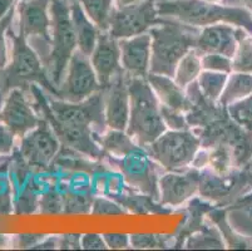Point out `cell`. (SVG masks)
<instances>
[{
	"instance_id": "cell-1",
	"label": "cell",
	"mask_w": 252,
	"mask_h": 251,
	"mask_svg": "<svg viewBox=\"0 0 252 251\" xmlns=\"http://www.w3.org/2000/svg\"><path fill=\"white\" fill-rule=\"evenodd\" d=\"M158 15L202 29L220 23L240 27L252 36V13L246 8L206 0H157Z\"/></svg>"
},
{
	"instance_id": "cell-2",
	"label": "cell",
	"mask_w": 252,
	"mask_h": 251,
	"mask_svg": "<svg viewBox=\"0 0 252 251\" xmlns=\"http://www.w3.org/2000/svg\"><path fill=\"white\" fill-rule=\"evenodd\" d=\"M152 61L151 72L173 78L176 67L183 55L196 47L201 29L175 19L161 18L151 28Z\"/></svg>"
},
{
	"instance_id": "cell-3",
	"label": "cell",
	"mask_w": 252,
	"mask_h": 251,
	"mask_svg": "<svg viewBox=\"0 0 252 251\" xmlns=\"http://www.w3.org/2000/svg\"><path fill=\"white\" fill-rule=\"evenodd\" d=\"M127 77L130 108L126 132L137 146L146 148L167 131L162 118L161 102L151 88L147 78Z\"/></svg>"
},
{
	"instance_id": "cell-4",
	"label": "cell",
	"mask_w": 252,
	"mask_h": 251,
	"mask_svg": "<svg viewBox=\"0 0 252 251\" xmlns=\"http://www.w3.org/2000/svg\"><path fill=\"white\" fill-rule=\"evenodd\" d=\"M49 11L50 53L44 68L57 89L65 75L72 55L78 49V43L70 15V0H50Z\"/></svg>"
},
{
	"instance_id": "cell-5",
	"label": "cell",
	"mask_w": 252,
	"mask_h": 251,
	"mask_svg": "<svg viewBox=\"0 0 252 251\" xmlns=\"http://www.w3.org/2000/svg\"><path fill=\"white\" fill-rule=\"evenodd\" d=\"M201 147V137L189 128L167 130L144 149L162 170L178 172L192 167V162Z\"/></svg>"
},
{
	"instance_id": "cell-6",
	"label": "cell",
	"mask_w": 252,
	"mask_h": 251,
	"mask_svg": "<svg viewBox=\"0 0 252 251\" xmlns=\"http://www.w3.org/2000/svg\"><path fill=\"white\" fill-rule=\"evenodd\" d=\"M50 0H19L15 4L19 17V34L32 40V47L42 45L39 57L43 64L47 63L50 53Z\"/></svg>"
},
{
	"instance_id": "cell-7",
	"label": "cell",
	"mask_w": 252,
	"mask_h": 251,
	"mask_svg": "<svg viewBox=\"0 0 252 251\" xmlns=\"http://www.w3.org/2000/svg\"><path fill=\"white\" fill-rule=\"evenodd\" d=\"M61 149V140L56 131L47 119L42 118L34 130L20 138L18 153L29 169L43 171L54 163Z\"/></svg>"
},
{
	"instance_id": "cell-8",
	"label": "cell",
	"mask_w": 252,
	"mask_h": 251,
	"mask_svg": "<svg viewBox=\"0 0 252 251\" xmlns=\"http://www.w3.org/2000/svg\"><path fill=\"white\" fill-rule=\"evenodd\" d=\"M102 88L92 67L91 58L77 49L70 58L67 72L54 97L65 102H82Z\"/></svg>"
},
{
	"instance_id": "cell-9",
	"label": "cell",
	"mask_w": 252,
	"mask_h": 251,
	"mask_svg": "<svg viewBox=\"0 0 252 251\" xmlns=\"http://www.w3.org/2000/svg\"><path fill=\"white\" fill-rule=\"evenodd\" d=\"M157 0H142L134 5L114 9L109 33L117 39L146 33L158 22Z\"/></svg>"
},
{
	"instance_id": "cell-10",
	"label": "cell",
	"mask_w": 252,
	"mask_h": 251,
	"mask_svg": "<svg viewBox=\"0 0 252 251\" xmlns=\"http://www.w3.org/2000/svg\"><path fill=\"white\" fill-rule=\"evenodd\" d=\"M112 162L118 166L130 186L143 191L153 199H159V191H158L159 179H157L155 171V166L157 165L148 156L146 149L138 146L125 157H112Z\"/></svg>"
},
{
	"instance_id": "cell-11",
	"label": "cell",
	"mask_w": 252,
	"mask_h": 251,
	"mask_svg": "<svg viewBox=\"0 0 252 251\" xmlns=\"http://www.w3.org/2000/svg\"><path fill=\"white\" fill-rule=\"evenodd\" d=\"M24 91L22 88L11 89L0 107V123L19 138L34 130L42 121Z\"/></svg>"
},
{
	"instance_id": "cell-12",
	"label": "cell",
	"mask_w": 252,
	"mask_h": 251,
	"mask_svg": "<svg viewBox=\"0 0 252 251\" xmlns=\"http://www.w3.org/2000/svg\"><path fill=\"white\" fill-rule=\"evenodd\" d=\"M202 170L193 167L178 172H167L158 179L159 202L164 206L178 207L193 197L201 185Z\"/></svg>"
},
{
	"instance_id": "cell-13",
	"label": "cell",
	"mask_w": 252,
	"mask_h": 251,
	"mask_svg": "<svg viewBox=\"0 0 252 251\" xmlns=\"http://www.w3.org/2000/svg\"><path fill=\"white\" fill-rule=\"evenodd\" d=\"M246 34L245 29L228 23L210 25L201 29L194 48L200 54L216 53L232 59L238 43Z\"/></svg>"
},
{
	"instance_id": "cell-14",
	"label": "cell",
	"mask_w": 252,
	"mask_h": 251,
	"mask_svg": "<svg viewBox=\"0 0 252 251\" xmlns=\"http://www.w3.org/2000/svg\"><path fill=\"white\" fill-rule=\"evenodd\" d=\"M121 49V64L129 77L147 78L152 61V36L150 32L118 39Z\"/></svg>"
},
{
	"instance_id": "cell-15",
	"label": "cell",
	"mask_w": 252,
	"mask_h": 251,
	"mask_svg": "<svg viewBox=\"0 0 252 251\" xmlns=\"http://www.w3.org/2000/svg\"><path fill=\"white\" fill-rule=\"evenodd\" d=\"M129 89L128 77L123 71L109 86L104 87V117L107 128L126 131L129 119Z\"/></svg>"
},
{
	"instance_id": "cell-16",
	"label": "cell",
	"mask_w": 252,
	"mask_h": 251,
	"mask_svg": "<svg viewBox=\"0 0 252 251\" xmlns=\"http://www.w3.org/2000/svg\"><path fill=\"white\" fill-rule=\"evenodd\" d=\"M89 58L103 88L109 86L112 80L123 72L119 41L109 32H100Z\"/></svg>"
},
{
	"instance_id": "cell-17",
	"label": "cell",
	"mask_w": 252,
	"mask_h": 251,
	"mask_svg": "<svg viewBox=\"0 0 252 251\" xmlns=\"http://www.w3.org/2000/svg\"><path fill=\"white\" fill-rule=\"evenodd\" d=\"M147 82L150 83L151 88L153 89L161 105L172 109L181 110L186 114L193 109V105L189 101L186 89L178 86L172 77L150 73L147 75Z\"/></svg>"
},
{
	"instance_id": "cell-18",
	"label": "cell",
	"mask_w": 252,
	"mask_h": 251,
	"mask_svg": "<svg viewBox=\"0 0 252 251\" xmlns=\"http://www.w3.org/2000/svg\"><path fill=\"white\" fill-rule=\"evenodd\" d=\"M70 15H72L75 36H77L78 49L91 57L92 52L97 44L100 31L95 27L94 23L89 19L78 0H70Z\"/></svg>"
},
{
	"instance_id": "cell-19",
	"label": "cell",
	"mask_w": 252,
	"mask_h": 251,
	"mask_svg": "<svg viewBox=\"0 0 252 251\" xmlns=\"http://www.w3.org/2000/svg\"><path fill=\"white\" fill-rule=\"evenodd\" d=\"M97 140L103 151L105 152V156H111V157H125L138 147L126 131L108 128L102 135H98Z\"/></svg>"
},
{
	"instance_id": "cell-20",
	"label": "cell",
	"mask_w": 252,
	"mask_h": 251,
	"mask_svg": "<svg viewBox=\"0 0 252 251\" xmlns=\"http://www.w3.org/2000/svg\"><path fill=\"white\" fill-rule=\"evenodd\" d=\"M202 71V55L198 53L196 48H193L186 53L180 63L177 64L173 79L178 86L186 89L189 84L196 82Z\"/></svg>"
},
{
	"instance_id": "cell-21",
	"label": "cell",
	"mask_w": 252,
	"mask_h": 251,
	"mask_svg": "<svg viewBox=\"0 0 252 251\" xmlns=\"http://www.w3.org/2000/svg\"><path fill=\"white\" fill-rule=\"evenodd\" d=\"M250 94H252V74L231 72L219 103L223 107H227L231 103L237 102Z\"/></svg>"
},
{
	"instance_id": "cell-22",
	"label": "cell",
	"mask_w": 252,
	"mask_h": 251,
	"mask_svg": "<svg viewBox=\"0 0 252 251\" xmlns=\"http://www.w3.org/2000/svg\"><path fill=\"white\" fill-rule=\"evenodd\" d=\"M89 19L100 32H108L113 11L114 0H78Z\"/></svg>"
},
{
	"instance_id": "cell-23",
	"label": "cell",
	"mask_w": 252,
	"mask_h": 251,
	"mask_svg": "<svg viewBox=\"0 0 252 251\" xmlns=\"http://www.w3.org/2000/svg\"><path fill=\"white\" fill-rule=\"evenodd\" d=\"M227 79L228 73L214 72V71L203 69L200 77L197 78L196 83L205 100L211 103H219Z\"/></svg>"
},
{
	"instance_id": "cell-24",
	"label": "cell",
	"mask_w": 252,
	"mask_h": 251,
	"mask_svg": "<svg viewBox=\"0 0 252 251\" xmlns=\"http://www.w3.org/2000/svg\"><path fill=\"white\" fill-rule=\"evenodd\" d=\"M226 110L236 124L252 133V94L228 105Z\"/></svg>"
},
{
	"instance_id": "cell-25",
	"label": "cell",
	"mask_w": 252,
	"mask_h": 251,
	"mask_svg": "<svg viewBox=\"0 0 252 251\" xmlns=\"http://www.w3.org/2000/svg\"><path fill=\"white\" fill-rule=\"evenodd\" d=\"M232 72L252 74V36L247 33L240 40L232 57Z\"/></svg>"
},
{
	"instance_id": "cell-26",
	"label": "cell",
	"mask_w": 252,
	"mask_h": 251,
	"mask_svg": "<svg viewBox=\"0 0 252 251\" xmlns=\"http://www.w3.org/2000/svg\"><path fill=\"white\" fill-rule=\"evenodd\" d=\"M15 5L0 19V71H3L9 63L8 57V45H6V36L8 32L10 29V25L13 23V19L15 17Z\"/></svg>"
},
{
	"instance_id": "cell-27",
	"label": "cell",
	"mask_w": 252,
	"mask_h": 251,
	"mask_svg": "<svg viewBox=\"0 0 252 251\" xmlns=\"http://www.w3.org/2000/svg\"><path fill=\"white\" fill-rule=\"evenodd\" d=\"M202 55V68L205 71H214V72L228 73L232 72V59L222 54L216 53H207Z\"/></svg>"
},
{
	"instance_id": "cell-28",
	"label": "cell",
	"mask_w": 252,
	"mask_h": 251,
	"mask_svg": "<svg viewBox=\"0 0 252 251\" xmlns=\"http://www.w3.org/2000/svg\"><path fill=\"white\" fill-rule=\"evenodd\" d=\"M161 110L162 118H163L167 130H189L191 128L189 119H187V114L181 110L172 109L163 105H161Z\"/></svg>"
},
{
	"instance_id": "cell-29",
	"label": "cell",
	"mask_w": 252,
	"mask_h": 251,
	"mask_svg": "<svg viewBox=\"0 0 252 251\" xmlns=\"http://www.w3.org/2000/svg\"><path fill=\"white\" fill-rule=\"evenodd\" d=\"M11 186L5 171L0 169V215H8L11 213Z\"/></svg>"
},
{
	"instance_id": "cell-30",
	"label": "cell",
	"mask_w": 252,
	"mask_h": 251,
	"mask_svg": "<svg viewBox=\"0 0 252 251\" xmlns=\"http://www.w3.org/2000/svg\"><path fill=\"white\" fill-rule=\"evenodd\" d=\"M39 207L43 214H58L62 213L64 207V199L57 192L45 193L39 200Z\"/></svg>"
},
{
	"instance_id": "cell-31",
	"label": "cell",
	"mask_w": 252,
	"mask_h": 251,
	"mask_svg": "<svg viewBox=\"0 0 252 251\" xmlns=\"http://www.w3.org/2000/svg\"><path fill=\"white\" fill-rule=\"evenodd\" d=\"M91 213L93 215H121L125 211L119 207V205L104 197H97L93 200Z\"/></svg>"
},
{
	"instance_id": "cell-32",
	"label": "cell",
	"mask_w": 252,
	"mask_h": 251,
	"mask_svg": "<svg viewBox=\"0 0 252 251\" xmlns=\"http://www.w3.org/2000/svg\"><path fill=\"white\" fill-rule=\"evenodd\" d=\"M130 248L134 249H153L162 248L163 240L158 235H146V234H134L129 235Z\"/></svg>"
},
{
	"instance_id": "cell-33",
	"label": "cell",
	"mask_w": 252,
	"mask_h": 251,
	"mask_svg": "<svg viewBox=\"0 0 252 251\" xmlns=\"http://www.w3.org/2000/svg\"><path fill=\"white\" fill-rule=\"evenodd\" d=\"M107 248L113 250H125L130 248V238L127 234H103Z\"/></svg>"
},
{
	"instance_id": "cell-34",
	"label": "cell",
	"mask_w": 252,
	"mask_h": 251,
	"mask_svg": "<svg viewBox=\"0 0 252 251\" xmlns=\"http://www.w3.org/2000/svg\"><path fill=\"white\" fill-rule=\"evenodd\" d=\"M81 249L86 250H104L107 248L103 235L84 234L81 235Z\"/></svg>"
},
{
	"instance_id": "cell-35",
	"label": "cell",
	"mask_w": 252,
	"mask_h": 251,
	"mask_svg": "<svg viewBox=\"0 0 252 251\" xmlns=\"http://www.w3.org/2000/svg\"><path fill=\"white\" fill-rule=\"evenodd\" d=\"M15 135L0 123V156H6L13 151Z\"/></svg>"
},
{
	"instance_id": "cell-36",
	"label": "cell",
	"mask_w": 252,
	"mask_h": 251,
	"mask_svg": "<svg viewBox=\"0 0 252 251\" xmlns=\"http://www.w3.org/2000/svg\"><path fill=\"white\" fill-rule=\"evenodd\" d=\"M19 248H35L39 243L44 240V235H19Z\"/></svg>"
},
{
	"instance_id": "cell-37",
	"label": "cell",
	"mask_w": 252,
	"mask_h": 251,
	"mask_svg": "<svg viewBox=\"0 0 252 251\" xmlns=\"http://www.w3.org/2000/svg\"><path fill=\"white\" fill-rule=\"evenodd\" d=\"M62 249H81V235H63L59 238Z\"/></svg>"
},
{
	"instance_id": "cell-38",
	"label": "cell",
	"mask_w": 252,
	"mask_h": 251,
	"mask_svg": "<svg viewBox=\"0 0 252 251\" xmlns=\"http://www.w3.org/2000/svg\"><path fill=\"white\" fill-rule=\"evenodd\" d=\"M19 0H0V19L10 10Z\"/></svg>"
},
{
	"instance_id": "cell-39",
	"label": "cell",
	"mask_w": 252,
	"mask_h": 251,
	"mask_svg": "<svg viewBox=\"0 0 252 251\" xmlns=\"http://www.w3.org/2000/svg\"><path fill=\"white\" fill-rule=\"evenodd\" d=\"M139 1H142V0H114V5H116L117 9H122L134 5V4L139 3Z\"/></svg>"
},
{
	"instance_id": "cell-40",
	"label": "cell",
	"mask_w": 252,
	"mask_h": 251,
	"mask_svg": "<svg viewBox=\"0 0 252 251\" xmlns=\"http://www.w3.org/2000/svg\"><path fill=\"white\" fill-rule=\"evenodd\" d=\"M242 1H244L245 5H246L247 8H249V10L252 13V0H242Z\"/></svg>"
},
{
	"instance_id": "cell-41",
	"label": "cell",
	"mask_w": 252,
	"mask_h": 251,
	"mask_svg": "<svg viewBox=\"0 0 252 251\" xmlns=\"http://www.w3.org/2000/svg\"><path fill=\"white\" fill-rule=\"evenodd\" d=\"M5 244V238H4V235H0V248Z\"/></svg>"
},
{
	"instance_id": "cell-42",
	"label": "cell",
	"mask_w": 252,
	"mask_h": 251,
	"mask_svg": "<svg viewBox=\"0 0 252 251\" xmlns=\"http://www.w3.org/2000/svg\"><path fill=\"white\" fill-rule=\"evenodd\" d=\"M206 1H212V3H222L223 0H206Z\"/></svg>"
}]
</instances>
